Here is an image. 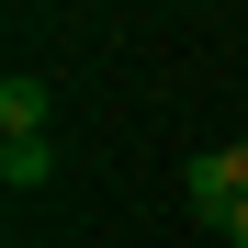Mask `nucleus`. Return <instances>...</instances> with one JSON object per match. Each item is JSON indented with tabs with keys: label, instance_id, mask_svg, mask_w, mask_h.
I'll list each match as a JSON object with an SVG mask.
<instances>
[{
	"label": "nucleus",
	"instance_id": "f257e3e1",
	"mask_svg": "<svg viewBox=\"0 0 248 248\" xmlns=\"http://www.w3.org/2000/svg\"><path fill=\"white\" fill-rule=\"evenodd\" d=\"M192 215L203 226H215V215H237V203H248V136H226V147H192Z\"/></svg>",
	"mask_w": 248,
	"mask_h": 248
},
{
	"label": "nucleus",
	"instance_id": "f03ea898",
	"mask_svg": "<svg viewBox=\"0 0 248 248\" xmlns=\"http://www.w3.org/2000/svg\"><path fill=\"white\" fill-rule=\"evenodd\" d=\"M0 136H46V79H34V68L0 79Z\"/></svg>",
	"mask_w": 248,
	"mask_h": 248
},
{
	"label": "nucleus",
	"instance_id": "7ed1b4c3",
	"mask_svg": "<svg viewBox=\"0 0 248 248\" xmlns=\"http://www.w3.org/2000/svg\"><path fill=\"white\" fill-rule=\"evenodd\" d=\"M0 181H12V192H46L57 181V147L46 136H0Z\"/></svg>",
	"mask_w": 248,
	"mask_h": 248
},
{
	"label": "nucleus",
	"instance_id": "20e7f679",
	"mask_svg": "<svg viewBox=\"0 0 248 248\" xmlns=\"http://www.w3.org/2000/svg\"><path fill=\"white\" fill-rule=\"evenodd\" d=\"M215 237H226V248H248V203H237V215H215Z\"/></svg>",
	"mask_w": 248,
	"mask_h": 248
}]
</instances>
